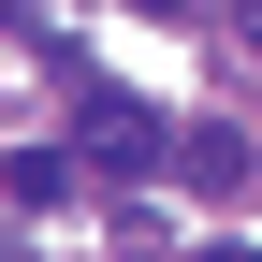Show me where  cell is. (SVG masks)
I'll return each mask as SVG.
<instances>
[{"mask_svg": "<svg viewBox=\"0 0 262 262\" xmlns=\"http://www.w3.org/2000/svg\"><path fill=\"white\" fill-rule=\"evenodd\" d=\"M73 146L102 160V175H160V160H175V131L131 102V88H102V73H88V117H73Z\"/></svg>", "mask_w": 262, "mask_h": 262, "instance_id": "6da1fadb", "label": "cell"}, {"mask_svg": "<svg viewBox=\"0 0 262 262\" xmlns=\"http://www.w3.org/2000/svg\"><path fill=\"white\" fill-rule=\"evenodd\" d=\"M0 189L44 219V204H73V160H58V146H29V160H0Z\"/></svg>", "mask_w": 262, "mask_h": 262, "instance_id": "7a4b0ae2", "label": "cell"}, {"mask_svg": "<svg viewBox=\"0 0 262 262\" xmlns=\"http://www.w3.org/2000/svg\"><path fill=\"white\" fill-rule=\"evenodd\" d=\"M189 262H262V248H233V233H204V248H189Z\"/></svg>", "mask_w": 262, "mask_h": 262, "instance_id": "3957f363", "label": "cell"}, {"mask_svg": "<svg viewBox=\"0 0 262 262\" xmlns=\"http://www.w3.org/2000/svg\"><path fill=\"white\" fill-rule=\"evenodd\" d=\"M0 29H29V0H0Z\"/></svg>", "mask_w": 262, "mask_h": 262, "instance_id": "277c9868", "label": "cell"}, {"mask_svg": "<svg viewBox=\"0 0 262 262\" xmlns=\"http://www.w3.org/2000/svg\"><path fill=\"white\" fill-rule=\"evenodd\" d=\"M248 44H262V0H248Z\"/></svg>", "mask_w": 262, "mask_h": 262, "instance_id": "5b68a950", "label": "cell"}]
</instances>
